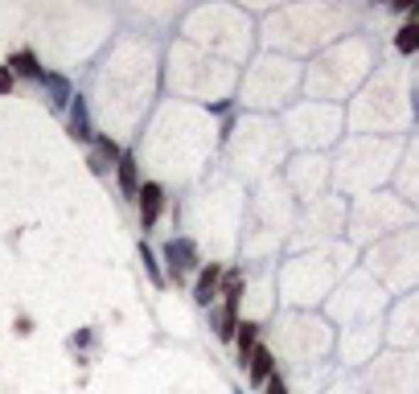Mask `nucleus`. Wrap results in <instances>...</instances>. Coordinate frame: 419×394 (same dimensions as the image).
Returning <instances> with one entry per match:
<instances>
[{
  "label": "nucleus",
  "mask_w": 419,
  "mask_h": 394,
  "mask_svg": "<svg viewBox=\"0 0 419 394\" xmlns=\"http://www.w3.org/2000/svg\"><path fill=\"white\" fill-rule=\"evenodd\" d=\"M160 255H165V263H169L165 279H173V283H190V279H197V271H202V247H197L193 235L169 238Z\"/></svg>",
  "instance_id": "obj_9"
},
{
  "label": "nucleus",
  "mask_w": 419,
  "mask_h": 394,
  "mask_svg": "<svg viewBox=\"0 0 419 394\" xmlns=\"http://www.w3.org/2000/svg\"><path fill=\"white\" fill-rule=\"evenodd\" d=\"M284 128L267 116H239L222 123V164L239 185L271 181L284 169Z\"/></svg>",
  "instance_id": "obj_1"
},
{
  "label": "nucleus",
  "mask_w": 419,
  "mask_h": 394,
  "mask_svg": "<svg viewBox=\"0 0 419 394\" xmlns=\"http://www.w3.org/2000/svg\"><path fill=\"white\" fill-rule=\"evenodd\" d=\"M115 177H119V193L124 197H140V160L132 152H124L115 164Z\"/></svg>",
  "instance_id": "obj_15"
},
{
  "label": "nucleus",
  "mask_w": 419,
  "mask_h": 394,
  "mask_svg": "<svg viewBox=\"0 0 419 394\" xmlns=\"http://www.w3.org/2000/svg\"><path fill=\"white\" fill-rule=\"evenodd\" d=\"M210 329H214L218 341H234V333H239V308L214 304V308H210Z\"/></svg>",
  "instance_id": "obj_14"
},
{
  "label": "nucleus",
  "mask_w": 419,
  "mask_h": 394,
  "mask_svg": "<svg viewBox=\"0 0 419 394\" xmlns=\"http://www.w3.org/2000/svg\"><path fill=\"white\" fill-rule=\"evenodd\" d=\"M9 70H13V74H25V79H45V70H41L38 66V58H33V54H29V50H21V54H13V58H9Z\"/></svg>",
  "instance_id": "obj_19"
},
{
  "label": "nucleus",
  "mask_w": 419,
  "mask_h": 394,
  "mask_svg": "<svg viewBox=\"0 0 419 394\" xmlns=\"http://www.w3.org/2000/svg\"><path fill=\"white\" fill-rule=\"evenodd\" d=\"M70 136L75 140H95V128H91V107H87V98L75 95L70 103Z\"/></svg>",
  "instance_id": "obj_17"
},
{
  "label": "nucleus",
  "mask_w": 419,
  "mask_h": 394,
  "mask_svg": "<svg viewBox=\"0 0 419 394\" xmlns=\"http://www.w3.org/2000/svg\"><path fill=\"white\" fill-rule=\"evenodd\" d=\"M259 394H288V382H284V374H276V378H271V382H267V386H263Z\"/></svg>",
  "instance_id": "obj_22"
},
{
  "label": "nucleus",
  "mask_w": 419,
  "mask_h": 394,
  "mask_svg": "<svg viewBox=\"0 0 419 394\" xmlns=\"http://www.w3.org/2000/svg\"><path fill=\"white\" fill-rule=\"evenodd\" d=\"M239 394H243V390H239Z\"/></svg>",
  "instance_id": "obj_25"
},
{
  "label": "nucleus",
  "mask_w": 419,
  "mask_h": 394,
  "mask_svg": "<svg viewBox=\"0 0 419 394\" xmlns=\"http://www.w3.org/2000/svg\"><path fill=\"white\" fill-rule=\"evenodd\" d=\"M239 79H243V70L239 66H227V62L210 58L202 54L197 45L190 41H173L169 45V62H165V82H169V91L177 95V103H234L239 95Z\"/></svg>",
  "instance_id": "obj_2"
},
{
  "label": "nucleus",
  "mask_w": 419,
  "mask_h": 394,
  "mask_svg": "<svg viewBox=\"0 0 419 394\" xmlns=\"http://www.w3.org/2000/svg\"><path fill=\"white\" fill-rule=\"evenodd\" d=\"M296 86H300V66L288 62L284 54H271V50H267V54H259V58L243 70L234 103L247 107V116H267V111L284 107Z\"/></svg>",
  "instance_id": "obj_6"
},
{
  "label": "nucleus",
  "mask_w": 419,
  "mask_h": 394,
  "mask_svg": "<svg viewBox=\"0 0 419 394\" xmlns=\"http://www.w3.org/2000/svg\"><path fill=\"white\" fill-rule=\"evenodd\" d=\"M136 206H140V230H153L160 222V214H165V185L160 181H144Z\"/></svg>",
  "instance_id": "obj_11"
},
{
  "label": "nucleus",
  "mask_w": 419,
  "mask_h": 394,
  "mask_svg": "<svg viewBox=\"0 0 419 394\" xmlns=\"http://www.w3.org/2000/svg\"><path fill=\"white\" fill-rule=\"evenodd\" d=\"M395 50L399 54H415L419 50V21H407L399 33H395Z\"/></svg>",
  "instance_id": "obj_20"
},
{
  "label": "nucleus",
  "mask_w": 419,
  "mask_h": 394,
  "mask_svg": "<svg viewBox=\"0 0 419 394\" xmlns=\"http://www.w3.org/2000/svg\"><path fill=\"white\" fill-rule=\"evenodd\" d=\"M181 41L197 45L202 54L227 62V66H243L255 45V29H251V17L234 4H202L185 13Z\"/></svg>",
  "instance_id": "obj_4"
},
{
  "label": "nucleus",
  "mask_w": 419,
  "mask_h": 394,
  "mask_svg": "<svg viewBox=\"0 0 419 394\" xmlns=\"http://www.w3.org/2000/svg\"><path fill=\"white\" fill-rule=\"evenodd\" d=\"M325 349H329V329H325L321 316L284 313L276 320V345H271V354H276V361H284L288 370L305 374L308 366L321 361Z\"/></svg>",
  "instance_id": "obj_7"
},
{
  "label": "nucleus",
  "mask_w": 419,
  "mask_h": 394,
  "mask_svg": "<svg viewBox=\"0 0 419 394\" xmlns=\"http://www.w3.org/2000/svg\"><path fill=\"white\" fill-rule=\"evenodd\" d=\"M119 157H124V148H119V140L115 136H95V148H91V169H95L99 177H107L115 164H119Z\"/></svg>",
  "instance_id": "obj_13"
},
{
  "label": "nucleus",
  "mask_w": 419,
  "mask_h": 394,
  "mask_svg": "<svg viewBox=\"0 0 419 394\" xmlns=\"http://www.w3.org/2000/svg\"><path fill=\"white\" fill-rule=\"evenodd\" d=\"M140 259H144V271L153 276V283H169V279H165V271H160V263H156V255L148 251V242H140Z\"/></svg>",
  "instance_id": "obj_21"
},
{
  "label": "nucleus",
  "mask_w": 419,
  "mask_h": 394,
  "mask_svg": "<svg viewBox=\"0 0 419 394\" xmlns=\"http://www.w3.org/2000/svg\"><path fill=\"white\" fill-rule=\"evenodd\" d=\"M41 86L50 91V107H54V111H66V107L75 103V86H70V79H62V74H45Z\"/></svg>",
  "instance_id": "obj_16"
},
{
  "label": "nucleus",
  "mask_w": 419,
  "mask_h": 394,
  "mask_svg": "<svg viewBox=\"0 0 419 394\" xmlns=\"http://www.w3.org/2000/svg\"><path fill=\"white\" fill-rule=\"evenodd\" d=\"M415 116H419V91H415Z\"/></svg>",
  "instance_id": "obj_24"
},
{
  "label": "nucleus",
  "mask_w": 419,
  "mask_h": 394,
  "mask_svg": "<svg viewBox=\"0 0 419 394\" xmlns=\"http://www.w3.org/2000/svg\"><path fill=\"white\" fill-rule=\"evenodd\" d=\"M222 271H227V263H218V259L202 263V271H197V279H193V304H197V308H206V313H210V308L218 304Z\"/></svg>",
  "instance_id": "obj_10"
},
{
  "label": "nucleus",
  "mask_w": 419,
  "mask_h": 394,
  "mask_svg": "<svg viewBox=\"0 0 419 394\" xmlns=\"http://www.w3.org/2000/svg\"><path fill=\"white\" fill-rule=\"evenodd\" d=\"M276 276H271V267H259V271H251L247 267V292H243V304H239V320H251V325H259L263 329V320L276 316Z\"/></svg>",
  "instance_id": "obj_8"
},
{
  "label": "nucleus",
  "mask_w": 419,
  "mask_h": 394,
  "mask_svg": "<svg viewBox=\"0 0 419 394\" xmlns=\"http://www.w3.org/2000/svg\"><path fill=\"white\" fill-rule=\"evenodd\" d=\"M276 378V354H271V345H255V354H251V361H247V382L255 386V390H263L267 382Z\"/></svg>",
  "instance_id": "obj_12"
},
{
  "label": "nucleus",
  "mask_w": 419,
  "mask_h": 394,
  "mask_svg": "<svg viewBox=\"0 0 419 394\" xmlns=\"http://www.w3.org/2000/svg\"><path fill=\"white\" fill-rule=\"evenodd\" d=\"M9 91H13V70L0 66V95H9Z\"/></svg>",
  "instance_id": "obj_23"
},
{
  "label": "nucleus",
  "mask_w": 419,
  "mask_h": 394,
  "mask_svg": "<svg viewBox=\"0 0 419 394\" xmlns=\"http://www.w3.org/2000/svg\"><path fill=\"white\" fill-rule=\"evenodd\" d=\"M243 214H247V189L239 181L210 177L185 206L190 226L202 235V242H210L218 255H239V238H243ZM197 242V247H202Z\"/></svg>",
  "instance_id": "obj_3"
},
{
  "label": "nucleus",
  "mask_w": 419,
  "mask_h": 394,
  "mask_svg": "<svg viewBox=\"0 0 419 394\" xmlns=\"http://www.w3.org/2000/svg\"><path fill=\"white\" fill-rule=\"evenodd\" d=\"M255 345H259V325H251V320H239V333H234V349H239V366L247 370L251 354H255Z\"/></svg>",
  "instance_id": "obj_18"
},
{
  "label": "nucleus",
  "mask_w": 419,
  "mask_h": 394,
  "mask_svg": "<svg viewBox=\"0 0 419 394\" xmlns=\"http://www.w3.org/2000/svg\"><path fill=\"white\" fill-rule=\"evenodd\" d=\"M292 230V193L280 177L259 181L255 193L247 197V214H243V238H239V255L243 259H267L280 238Z\"/></svg>",
  "instance_id": "obj_5"
}]
</instances>
